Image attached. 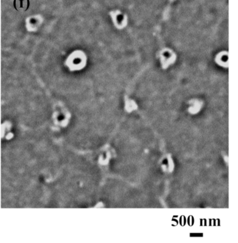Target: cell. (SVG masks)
<instances>
[{
	"mask_svg": "<svg viewBox=\"0 0 238 243\" xmlns=\"http://www.w3.org/2000/svg\"><path fill=\"white\" fill-rule=\"evenodd\" d=\"M14 6L17 11L24 12L29 8V0H15Z\"/></svg>",
	"mask_w": 238,
	"mask_h": 243,
	"instance_id": "6da1fadb",
	"label": "cell"
}]
</instances>
